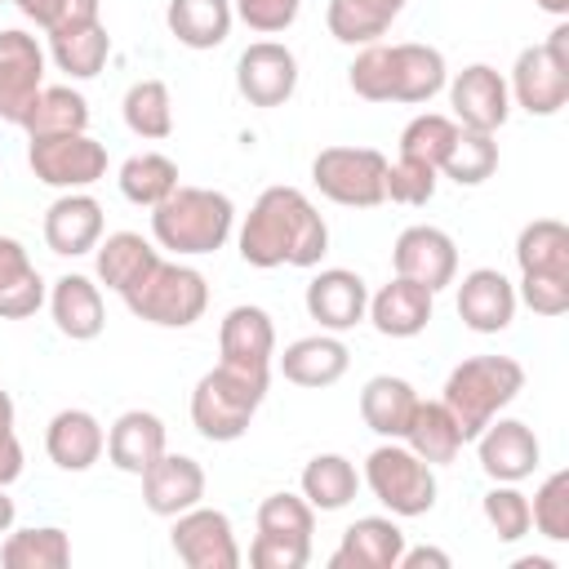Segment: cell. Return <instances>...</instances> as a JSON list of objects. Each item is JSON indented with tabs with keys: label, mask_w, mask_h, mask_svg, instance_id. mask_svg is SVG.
Wrapping results in <instances>:
<instances>
[{
	"label": "cell",
	"mask_w": 569,
	"mask_h": 569,
	"mask_svg": "<svg viewBox=\"0 0 569 569\" xmlns=\"http://www.w3.org/2000/svg\"><path fill=\"white\" fill-rule=\"evenodd\" d=\"M240 258L258 271L320 267L329 253V227L298 187H267L240 222Z\"/></svg>",
	"instance_id": "1"
},
{
	"label": "cell",
	"mask_w": 569,
	"mask_h": 569,
	"mask_svg": "<svg viewBox=\"0 0 569 569\" xmlns=\"http://www.w3.org/2000/svg\"><path fill=\"white\" fill-rule=\"evenodd\" d=\"M236 227V204L227 191L213 187H173L156 209H151V236L160 249L178 258H200L227 244Z\"/></svg>",
	"instance_id": "2"
},
{
	"label": "cell",
	"mask_w": 569,
	"mask_h": 569,
	"mask_svg": "<svg viewBox=\"0 0 569 569\" xmlns=\"http://www.w3.org/2000/svg\"><path fill=\"white\" fill-rule=\"evenodd\" d=\"M525 391V369L511 356H467L449 369L440 405L453 413L462 440H476L516 396Z\"/></svg>",
	"instance_id": "3"
},
{
	"label": "cell",
	"mask_w": 569,
	"mask_h": 569,
	"mask_svg": "<svg viewBox=\"0 0 569 569\" xmlns=\"http://www.w3.org/2000/svg\"><path fill=\"white\" fill-rule=\"evenodd\" d=\"M267 382L271 378H258L218 360V369H209L191 391V427L213 445L240 440L267 396Z\"/></svg>",
	"instance_id": "4"
},
{
	"label": "cell",
	"mask_w": 569,
	"mask_h": 569,
	"mask_svg": "<svg viewBox=\"0 0 569 569\" xmlns=\"http://www.w3.org/2000/svg\"><path fill=\"white\" fill-rule=\"evenodd\" d=\"M124 307L147 320V325H160V329H187L204 316L209 307V284L196 267L187 262H156L129 293H120Z\"/></svg>",
	"instance_id": "5"
},
{
	"label": "cell",
	"mask_w": 569,
	"mask_h": 569,
	"mask_svg": "<svg viewBox=\"0 0 569 569\" xmlns=\"http://www.w3.org/2000/svg\"><path fill=\"white\" fill-rule=\"evenodd\" d=\"M369 493L391 511V516H427L436 507V467L422 462L409 445L387 440L365 458V476Z\"/></svg>",
	"instance_id": "6"
},
{
	"label": "cell",
	"mask_w": 569,
	"mask_h": 569,
	"mask_svg": "<svg viewBox=\"0 0 569 569\" xmlns=\"http://www.w3.org/2000/svg\"><path fill=\"white\" fill-rule=\"evenodd\" d=\"M387 156L373 147H325L311 160V182L342 209H373L387 200Z\"/></svg>",
	"instance_id": "7"
},
{
	"label": "cell",
	"mask_w": 569,
	"mask_h": 569,
	"mask_svg": "<svg viewBox=\"0 0 569 569\" xmlns=\"http://www.w3.org/2000/svg\"><path fill=\"white\" fill-rule=\"evenodd\" d=\"M27 164H31L36 182H44V187L84 191L98 178H107V147L98 138H89V129L84 133H49V138H31Z\"/></svg>",
	"instance_id": "8"
},
{
	"label": "cell",
	"mask_w": 569,
	"mask_h": 569,
	"mask_svg": "<svg viewBox=\"0 0 569 569\" xmlns=\"http://www.w3.org/2000/svg\"><path fill=\"white\" fill-rule=\"evenodd\" d=\"M173 556L187 569H236L240 565V547H236V529L227 520V511L213 507H191L182 516H173Z\"/></svg>",
	"instance_id": "9"
},
{
	"label": "cell",
	"mask_w": 569,
	"mask_h": 569,
	"mask_svg": "<svg viewBox=\"0 0 569 569\" xmlns=\"http://www.w3.org/2000/svg\"><path fill=\"white\" fill-rule=\"evenodd\" d=\"M236 89L249 107H284L298 89V58L280 40H253L236 58Z\"/></svg>",
	"instance_id": "10"
},
{
	"label": "cell",
	"mask_w": 569,
	"mask_h": 569,
	"mask_svg": "<svg viewBox=\"0 0 569 569\" xmlns=\"http://www.w3.org/2000/svg\"><path fill=\"white\" fill-rule=\"evenodd\" d=\"M449 107L453 120L462 129H480V133H498L511 116V93L498 67L489 62H471L449 80Z\"/></svg>",
	"instance_id": "11"
},
{
	"label": "cell",
	"mask_w": 569,
	"mask_h": 569,
	"mask_svg": "<svg viewBox=\"0 0 569 569\" xmlns=\"http://www.w3.org/2000/svg\"><path fill=\"white\" fill-rule=\"evenodd\" d=\"M391 267H396V276L418 280L422 289L440 293L458 276V244L440 227H427V222L422 227H405L396 236V244H391Z\"/></svg>",
	"instance_id": "12"
},
{
	"label": "cell",
	"mask_w": 569,
	"mask_h": 569,
	"mask_svg": "<svg viewBox=\"0 0 569 569\" xmlns=\"http://www.w3.org/2000/svg\"><path fill=\"white\" fill-rule=\"evenodd\" d=\"M476 453H480V471L493 485H520L542 462V445H538L533 427L520 418H493L476 436Z\"/></svg>",
	"instance_id": "13"
},
{
	"label": "cell",
	"mask_w": 569,
	"mask_h": 569,
	"mask_svg": "<svg viewBox=\"0 0 569 569\" xmlns=\"http://www.w3.org/2000/svg\"><path fill=\"white\" fill-rule=\"evenodd\" d=\"M40 89H44V49L36 44V36L18 27L0 31V120L18 124Z\"/></svg>",
	"instance_id": "14"
},
{
	"label": "cell",
	"mask_w": 569,
	"mask_h": 569,
	"mask_svg": "<svg viewBox=\"0 0 569 569\" xmlns=\"http://www.w3.org/2000/svg\"><path fill=\"white\" fill-rule=\"evenodd\" d=\"M218 351H222V365L258 373V378H271V356H276L271 316L262 307H253V302L231 307L222 316V325H218Z\"/></svg>",
	"instance_id": "15"
},
{
	"label": "cell",
	"mask_w": 569,
	"mask_h": 569,
	"mask_svg": "<svg viewBox=\"0 0 569 569\" xmlns=\"http://www.w3.org/2000/svg\"><path fill=\"white\" fill-rule=\"evenodd\" d=\"M302 302H307V316L325 333H347L369 311V284L356 271H347V267H325V271L311 276Z\"/></svg>",
	"instance_id": "16"
},
{
	"label": "cell",
	"mask_w": 569,
	"mask_h": 569,
	"mask_svg": "<svg viewBox=\"0 0 569 569\" xmlns=\"http://www.w3.org/2000/svg\"><path fill=\"white\" fill-rule=\"evenodd\" d=\"M507 93H511V102L525 107L529 116H556V111L569 102V67L556 62L542 44H529V49L516 53Z\"/></svg>",
	"instance_id": "17"
},
{
	"label": "cell",
	"mask_w": 569,
	"mask_h": 569,
	"mask_svg": "<svg viewBox=\"0 0 569 569\" xmlns=\"http://www.w3.org/2000/svg\"><path fill=\"white\" fill-rule=\"evenodd\" d=\"M204 498V467L187 453H160L147 471H142V502L147 511L173 520L182 511H191Z\"/></svg>",
	"instance_id": "18"
},
{
	"label": "cell",
	"mask_w": 569,
	"mask_h": 569,
	"mask_svg": "<svg viewBox=\"0 0 569 569\" xmlns=\"http://www.w3.org/2000/svg\"><path fill=\"white\" fill-rule=\"evenodd\" d=\"M516 307H520L516 284L498 267H476L458 284V316L476 333H502L516 320Z\"/></svg>",
	"instance_id": "19"
},
{
	"label": "cell",
	"mask_w": 569,
	"mask_h": 569,
	"mask_svg": "<svg viewBox=\"0 0 569 569\" xmlns=\"http://www.w3.org/2000/svg\"><path fill=\"white\" fill-rule=\"evenodd\" d=\"M98 240H102V204L89 191H62L44 209V244L58 258L93 253Z\"/></svg>",
	"instance_id": "20"
},
{
	"label": "cell",
	"mask_w": 569,
	"mask_h": 569,
	"mask_svg": "<svg viewBox=\"0 0 569 569\" xmlns=\"http://www.w3.org/2000/svg\"><path fill=\"white\" fill-rule=\"evenodd\" d=\"M431 302H436L431 289H422L418 280L391 276L378 293H369L365 320H373V329L382 338H418L431 325Z\"/></svg>",
	"instance_id": "21"
},
{
	"label": "cell",
	"mask_w": 569,
	"mask_h": 569,
	"mask_svg": "<svg viewBox=\"0 0 569 569\" xmlns=\"http://www.w3.org/2000/svg\"><path fill=\"white\" fill-rule=\"evenodd\" d=\"M107 449V431L89 409H58L44 427V453L62 471H89Z\"/></svg>",
	"instance_id": "22"
},
{
	"label": "cell",
	"mask_w": 569,
	"mask_h": 569,
	"mask_svg": "<svg viewBox=\"0 0 569 569\" xmlns=\"http://www.w3.org/2000/svg\"><path fill=\"white\" fill-rule=\"evenodd\" d=\"M405 551V533L391 516H360L342 529L338 551L329 556L333 569H396Z\"/></svg>",
	"instance_id": "23"
},
{
	"label": "cell",
	"mask_w": 569,
	"mask_h": 569,
	"mask_svg": "<svg viewBox=\"0 0 569 569\" xmlns=\"http://www.w3.org/2000/svg\"><path fill=\"white\" fill-rule=\"evenodd\" d=\"M49 311H53V325L62 338L71 342H93L107 325V311H102V289L80 276V271H67L53 280L49 289Z\"/></svg>",
	"instance_id": "24"
},
{
	"label": "cell",
	"mask_w": 569,
	"mask_h": 569,
	"mask_svg": "<svg viewBox=\"0 0 569 569\" xmlns=\"http://www.w3.org/2000/svg\"><path fill=\"white\" fill-rule=\"evenodd\" d=\"M347 365H351V351H347V342L338 338V333H307V338H298V342H289L284 351H280V373H284V382H293V387H333L342 373H347Z\"/></svg>",
	"instance_id": "25"
},
{
	"label": "cell",
	"mask_w": 569,
	"mask_h": 569,
	"mask_svg": "<svg viewBox=\"0 0 569 569\" xmlns=\"http://www.w3.org/2000/svg\"><path fill=\"white\" fill-rule=\"evenodd\" d=\"M391 49V102H431L445 84H449V67L445 53L418 40H400L387 44Z\"/></svg>",
	"instance_id": "26"
},
{
	"label": "cell",
	"mask_w": 569,
	"mask_h": 569,
	"mask_svg": "<svg viewBox=\"0 0 569 569\" xmlns=\"http://www.w3.org/2000/svg\"><path fill=\"white\" fill-rule=\"evenodd\" d=\"M164 453V422L151 409H129L107 431V458L124 476H142Z\"/></svg>",
	"instance_id": "27"
},
{
	"label": "cell",
	"mask_w": 569,
	"mask_h": 569,
	"mask_svg": "<svg viewBox=\"0 0 569 569\" xmlns=\"http://www.w3.org/2000/svg\"><path fill=\"white\" fill-rule=\"evenodd\" d=\"M156 262H160V249L147 236H138V231H111L93 249V271L116 293H129Z\"/></svg>",
	"instance_id": "28"
},
{
	"label": "cell",
	"mask_w": 569,
	"mask_h": 569,
	"mask_svg": "<svg viewBox=\"0 0 569 569\" xmlns=\"http://www.w3.org/2000/svg\"><path fill=\"white\" fill-rule=\"evenodd\" d=\"M413 405H418V391L396 373H378L360 391V418L382 440H400L405 436V427L413 418Z\"/></svg>",
	"instance_id": "29"
},
{
	"label": "cell",
	"mask_w": 569,
	"mask_h": 569,
	"mask_svg": "<svg viewBox=\"0 0 569 569\" xmlns=\"http://www.w3.org/2000/svg\"><path fill=\"white\" fill-rule=\"evenodd\" d=\"M44 302V280L13 236H0V320H27Z\"/></svg>",
	"instance_id": "30"
},
{
	"label": "cell",
	"mask_w": 569,
	"mask_h": 569,
	"mask_svg": "<svg viewBox=\"0 0 569 569\" xmlns=\"http://www.w3.org/2000/svg\"><path fill=\"white\" fill-rule=\"evenodd\" d=\"M231 0H169L164 22L169 36L187 49H218L231 36Z\"/></svg>",
	"instance_id": "31"
},
{
	"label": "cell",
	"mask_w": 569,
	"mask_h": 569,
	"mask_svg": "<svg viewBox=\"0 0 569 569\" xmlns=\"http://www.w3.org/2000/svg\"><path fill=\"white\" fill-rule=\"evenodd\" d=\"M405 0H329L325 27L338 44H378L400 18Z\"/></svg>",
	"instance_id": "32"
},
{
	"label": "cell",
	"mask_w": 569,
	"mask_h": 569,
	"mask_svg": "<svg viewBox=\"0 0 569 569\" xmlns=\"http://www.w3.org/2000/svg\"><path fill=\"white\" fill-rule=\"evenodd\" d=\"M520 276H560L569 280V227L560 218H533L516 236Z\"/></svg>",
	"instance_id": "33"
},
{
	"label": "cell",
	"mask_w": 569,
	"mask_h": 569,
	"mask_svg": "<svg viewBox=\"0 0 569 569\" xmlns=\"http://www.w3.org/2000/svg\"><path fill=\"white\" fill-rule=\"evenodd\" d=\"M400 440H405L422 462H431V467L453 462L458 449L467 445L462 431H458V422H453V413H449L440 400H418V405H413V418H409V427H405Z\"/></svg>",
	"instance_id": "34"
},
{
	"label": "cell",
	"mask_w": 569,
	"mask_h": 569,
	"mask_svg": "<svg viewBox=\"0 0 569 569\" xmlns=\"http://www.w3.org/2000/svg\"><path fill=\"white\" fill-rule=\"evenodd\" d=\"M31 138H49V133H84L89 129V102L84 93H76L71 84H44L31 107L18 120Z\"/></svg>",
	"instance_id": "35"
},
{
	"label": "cell",
	"mask_w": 569,
	"mask_h": 569,
	"mask_svg": "<svg viewBox=\"0 0 569 569\" xmlns=\"http://www.w3.org/2000/svg\"><path fill=\"white\" fill-rule=\"evenodd\" d=\"M356 489H360V471L342 453H316L302 467V498L316 511H342L356 498Z\"/></svg>",
	"instance_id": "36"
},
{
	"label": "cell",
	"mask_w": 569,
	"mask_h": 569,
	"mask_svg": "<svg viewBox=\"0 0 569 569\" xmlns=\"http://www.w3.org/2000/svg\"><path fill=\"white\" fill-rule=\"evenodd\" d=\"M71 560V538L58 525H31V529H9L0 547L4 569H62Z\"/></svg>",
	"instance_id": "37"
},
{
	"label": "cell",
	"mask_w": 569,
	"mask_h": 569,
	"mask_svg": "<svg viewBox=\"0 0 569 569\" xmlns=\"http://www.w3.org/2000/svg\"><path fill=\"white\" fill-rule=\"evenodd\" d=\"M49 53H53L58 71H67L71 80H93L107 67L111 36H107V27L98 18V22H84V27H71V31L49 36Z\"/></svg>",
	"instance_id": "38"
},
{
	"label": "cell",
	"mask_w": 569,
	"mask_h": 569,
	"mask_svg": "<svg viewBox=\"0 0 569 569\" xmlns=\"http://www.w3.org/2000/svg\"><path fill=\"white\" fill-rule=\"evenodd\" d=\"M124 124L129 133H138L142 142H160L173 133V98H169V84L164 80H138L124 89Z\"/></svg>",
	"instance_id": "39"
},
{
	"label": "cell",
	"mask_w": 569,
	"mask_h": 569,
	"mask_svg": "<svg viewBox=\"0 0 569 569\" xmlns=\"http://www.w3.org/2000/svg\"><path fill=\"white\" fill-rule=\"evenodd\" d=\"M120 196L138 209H156L173 187H178V164L160 151H138L120 164Z\"/></svg>",
	"instance_id": "40"
},
{
	"label": "cell",
	"mask_w": 569,
	"mask_h": 569,
	"mask_svg": "<svg viewBox=\"0 0 569 569\" xmlns=\"http://www.w3.org/2000/svg\"><path fill=\"white\" fill-rule=\"evenodd\" d=\"M498 169V142L493 133H480V129H462L458 124V138L449 142L445 160H440V173L453 178L458 187H480L485 178H493Z\"/></svg>",
	"instance_id": "41"
},
{
	"label": "cell",
	"mask_w": 569,
	"mask_h": 569,
	"mask_svg": "<svg viewBox=\"0 0 569 569\" xmlns=\"http://www.w3.org/2000/svg\"><path fill=\"white\" fill-rule=\"evenodd\" d=\"M453 138H458V120H453V116L422 111V116H413V120L405 124V133H400V156L422 160V164H431V169L440 173V160H445V151H449Z\"/></svg>",
	"instance_id": "42"
},
{
	"label": "cell",
	"mask_w": 569,
	"mask_h": 569,
	"mask_svg": "<svg viewBox=\"0 0 569 569\" xmlns=\"http://www.w3.org/2000/svg\"><path fill=\"white\" fill-rule=\"evenodd\" d=\"M258 533L311 542V533H316V507L302 493H267L258 502Z\"/></svg>",
	"instance_id": "43"
},
{
	"label": "cell",
	"mask_w": 569,
	"mask_h": 569,
	"mask_svg": "<svg viewBox=\"0 0 569 569\" xmlns=\"http://www.w3.org/2000/svg\"><path fill=\"white\" fill-rule=\"evenodd\" d=\"M529 525L547 538V542H565L569 538V471H551L533 502H529Z\"/></svg>",
	"instance_id": "44"
},
{
	"label": "cell",
	"mask_w": 569,
	"mask_h": 569,
	"mask_svg": "<svg viewBox=\"0 0 569 569\" xmlns=\"http://www.w3.org/2000/svg\"><path fill=\"white\" fill-rule=\"evenodd\" d=\"M480 511L489 520V529L498 533V542H520L533 525H529V498L516 485H493L480 498Z\"/></svg>",
	"instance_id": "45"
},
{
	"label": "cell",
	"mask_w": 569,
	"mask_h": 569,
	"mask_svg": "<svg viewBox=\"0 0 569 569\" xmlns=\"http://www.w3.org/2000/svg\"><path fill=\"white\" fill-rule=\"evenodd\" d=\"M347 80H351V93L365 98V102H391V49L378 40V44H365L356 53V62L347 67Z\"/></svg>",
	"instance_id": "46"
},
{
	"label": "cell",
	"mask_w": 569,
	"mask_h": 569,
	"mask_svg": "<svg viewBox=\"0 0 569 569\" xmlns=\"http://www.w3.org/2000/svg\"><path fill=\"white\" fill-rule=\"evenodd\" d=\"M13 4H18L22 18L36 22L44 36H58V31L98 22V0H13Z\"/></svg>",
	"instance_id": "47"
},
{
	"label": "cell",
	"mask_w": 569,
	"mask_h": 569,
	"mask_svg": "<svg viewBox=\"0 0 569 569\" xmlns=\"http://www.w3.org/2000/svg\"><path fill=\"white\" fill-rule=\"evenodd\" d=\"M436 178H440V173H436L431 164L400 156L396 164L387 160L382 187H387V200H396V204H427V200L436 196Z\"/></svg>",
	"instance_id": "48"
},
{
	"label": "cell",
	"mask_w": 569,
	"mask_h": 569,
	"mask_svg": "<svg viewBox=\"0 0 569 569\" xmlns=\"http://www.w3.org/2000/svg\"><path fill=\"white\" fill-rule=\"evenodd\" d=\"M307 560H311V542H298V538L258 533L249 542V565L253 569H302Z\"/></svg>",
	"instance_id": "49"
},
{
	"label": "cell",
	"mask_w": 569,
	"mask_h": 569,
	"mask_svg": "<svg viewBox=\"0 0 569 569\" xmlns=\"http://www.w3.org/2000/svg\"><path fill=\"white\" fill-rule=\"evenodd\" d=\"M298 9H302V0H236V18L258 36H276L284 27H293Z\"/></svg>",
	"instance_id": "50"
},
{
	"label": "cell",
	"mask_w": 569,
	"mask_h": 569,
	"mask_svg": "<svg viewBox=\"0 0 569 569\" xmlns=\"http://www.w3.org/2000/svg\"><path fill=\"white\" fill-rule=\"evenodd\" d=\"M516 298L533 316H565L569 311V280H560V276H520Z\"/></svg>",
	"instance_id": "51"
},
{
	"label": "cell",
	"mask_w": 569,
	"mask_h": 569,
	"mask_svg": "<svg viewBox=\"0 0 569 569\" xmlns=\"http://www.w3.org/2000/svg\"><path fill=\"white\" fill-rule=\"evenodd\" d=\"M22 476V445L13 431V400L0 391V485H13Z\"/></svg>",
	"instance_id": "52"
},
{
	"label": "cell",
	"mask_w": 569,
	"mask_h": 569,
	"mask_svg": "<svg viewBox=\"0 0 569 569\" xmlns=\"http://www.w3.org/2000/svg\"><path fill=\"white\" fill-rule=\"evenodd\" d=\"M449 569V551H440V547H405L400 551V560H396V569Z\"/></svg>",
	"instance_id": "53"
},
{
	"label": "cell",
	"mask_w": 569,
	"mask_h": 569,
	"mask_svg": "<svg viewBox=\"0 0 569 569\" xmlns=\"http://www.w3.org/2000/svg\"><path fill=\"white\" fill-rule=\"evenodd\" d=\"M13 520H18V507H13V498H9L4 485H0V538L13 529Z\"/></svg>",
	"instance_id": "54"
},
{
	"label": "cell",
	"mask_w": 569,
	"mask_h": 569,
	"mask_svg": "<svg viewBox=\"0 0 569 569\" xmlns=\"http://www.w3.org/2000/svg\"><path fill=\"white\" fill-rule=\"evenodd\" d=\"M542 13H551V18H565L569 13V0H533Z\"/></svg>",
	"instance_id": "55"
},
{
	"label": "cell",
	"mask_w": 569,
	"mask_h": 569,
	"mask_svg": "<svg viewBox=\"0 0 569 569\" xmlns=\"http://www.w3.org/2000/svg\"><path fill=\"white\" fill-rule=\"evenodd\" d=\"M516 569H556L547 556H525V560H516Z\"/></svg>",
	"instance_id": "56"
},
{
	"label": "cell",
	"mask_w": 569,
	"mask_h": 569,
	"mask_svg": "<svg viewBox=\"0 0 569 569\" xmlns=\"http://www.w3.org/2000/svg\"><path fill=\"white\" fill-rule=\"evenodd\" d=\"M0 4H13V0H0Z\"/></svg>",
	"instance_id": "57"
}]
</instances>
